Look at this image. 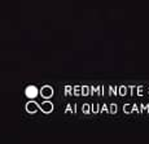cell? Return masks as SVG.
<instances>
[{
	"label": "cell",
	"instance_id": "3",
	"mask_svg": "<svg viewBox=\"0 0 149 144\" xmlns=\"http://www.w3.org/2000/svg\"><path fill=\"white\" fill-rule=\"evenodd\" d=\"M36 106H38V105H36L35 103H29V104H27V110L29 112H35L36 110Z\"/></svg>",
	"mask_w": 149,
	"mask_h": 144
},
{
	"label": "cell",
	"instance_id": "2",
	"mask_svg": "<svg viewBox=\"0 0 149 144\" xmlns=\"http://www.w3.org/2000/svg\"><path fill=\"white\" fill-rule=\"evenodd\" d=\"M42 108H43L44 112H51L52 110V104H49V103H44V104L42 105Z\"/></svg>",
	"mask_w": 149,
	"mask_h": 144
},
{
	"label": "cell",
	"instance_id": "1",
	"mask_svg": "<svg viewBox=\"0 0 149 144\" xmlns=\"http://www.w3.org/2000/svg\"><path fill=\"white\" fill-rule=\"evenodd\" d=\"M26 95L27 97H35L38 95V90L35 87H33V86H30V87L26 88Z\"/></svg>",
	"mask_w": 149,
	"mask_h": 144
}]
</instances>
